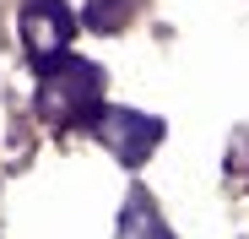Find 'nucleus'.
<instances>
[{
  "label": "nucleus",
  "mask_w": 249,
  "mask_h": 239,
  "mask_svg": "<svg viewBox=\"0 0 249 239\" xmlns=\"http://www.w3.org/2000/svg\"><path fill=\"white\" fill-rule=\"evenodd\" d=\"M98 87H103L98 65L54 55L44 65V82H38V114H44L49 125H81V120L98 109Z\"/></svg>",
  "instance_id": "obj_1"
},
{
  "label": "nucleus",
  "mask_w": 249,
  "mask_h": 239,
  "mask_svg": "<svg viewBox=\"0 0 249 239\" xmlns=\"http://www.w3.org/2000/svg\"><path fill=\"white\" fill-rule=\"evenodd\" d=\"M92 136L119 158V163H146L152 158V147L162 141V120H152V114H136V109H98V120H92Z\"/></svg>",
  "instance_id": "obj_2"
},
{
  "label": "nucleus",
  "mask_w": 249,
  "mask_h": 239,
  "mask_svg": "<svg viewBox=\"0 0 249 239\" xmlns=\"http://www.w3.org/2000/svg\"><path fill=\"white\" fill-rule=\"evenodd\" d=\"M71 11L60 0H27L22 6V44L38 55V60H54L65 44H71Z\"/></svg>",
  "instance_id": "obj_3"
},
{
  "label": "nucleus",
  "mask_w": 249,
  "mask_h": 239,
  "mask_svg": "<svg viewBox=\"0 0 249 239\" xmlns=\"http://www.w3.org/2000/svg\"><path fill=\"white\" fill-rule=\"evenodd\" d=\"M119 239H174L168 228H162L157 207L146 201V190H130V201H124V212H119Z\"/></svg>",
  "instance_id": "obj_4"
},
{
  "label": "nucleus",
  "mask_w": 249,
  "mask_h": 239,
  "mask_svg": "<svg viewBox=\"0 0 249 239\" xmlns=\"http://www.w3.org/2000/svg\"><path fill=\"white\" fill-rule=\"evenodd\" d=\"M228 179H233V190H244V185H249V131H238V136H233V152H228Z\"/></svg>",
  "instance_id": "obj_5"
}]
</instances>
